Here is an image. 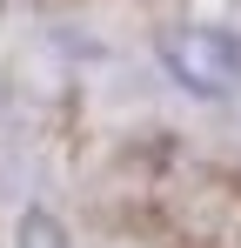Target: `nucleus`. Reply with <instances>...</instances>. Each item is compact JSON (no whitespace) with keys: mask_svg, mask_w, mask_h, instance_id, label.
I'll use <instances>...</instances> for the list:
<instances>
[{"mask_svg":"<svg viewBox=\"0 0 241 248\" xmlns=\"http://www.w3.org/2000/svg\"><path fill=\"white\" fill-rule=\"evenodd\" d=\"M14 248H74V235H67L47 208H27L20 228H14Z\"/></svg>","mask_w":241,"mask_h":248,"instance_id":"f03ea898","label":"nucleus"},{"mask_svg":"<svg viewBox=\"0 0 241 248\" xmlns=\"http://www.w3.org/2000/svg\"><path fill=\"white\" fill-rule=\"evenodd\" d=\"M161 61L195 94H241V34L235 27H174V34H161Z\"/></svg>","mask_w":241,"mask_h":248,"instance_id":"f257e3e1","label":"nucleus"}]
</instances>
